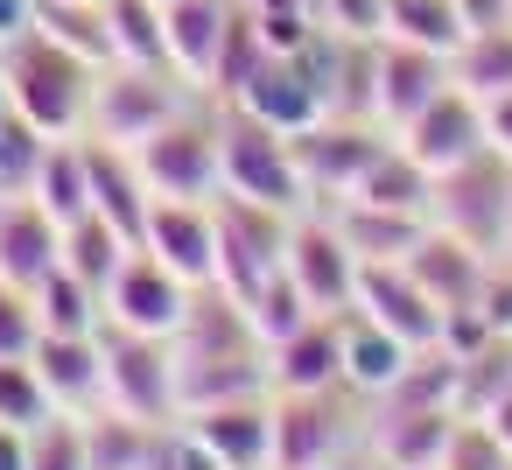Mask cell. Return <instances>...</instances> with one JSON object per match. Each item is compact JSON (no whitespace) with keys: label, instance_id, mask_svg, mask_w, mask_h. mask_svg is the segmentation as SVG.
Masks as SVG:
<instances>
[{"label":"cell","instance_id":"4dcf8cb0","mask_svg":"<svg viewBox=\"0 0 512 470\" xmlns=\"http://www.w3.org/2000/svg\"><path fill=\"white\" fill-rule=\"evenodd\" d=\"M379 36L414 43V50H435V57H456L470 29H463V15H456V0H386Z\"/></svg>","mask_w":512,"mask_h":470},{"label":"cell","instance_id":"836d02e7","mask_svg":"<svg viewBox=\"0 0 512 470\" xmlns=\"http://www.w3.org/2000/svg\"><path fill=\"white\" fill-rule=\"evenodd\" d=\"M155 435H162V428H148V421H127V414H113V407H92V414H85V463H92V470H148Z\"/></svg>","mask_w":512,"mask_h":470},{"label":"cell","instance_id":"52a82bcc","mask_svg":"<svg viewBox=\"0 0 512 470\" xmlns=\"http://www.w3.org/2000/svg\"><path fill=\"white\" fill-rule=\"evenodd\" d=\"M211 225H218V288L253 302L274 274H281V253H288V211H267V204H246L232 190L211 197Z\"/></svg>","mask_w":512,"mask_h":470},{"label":"cell","instance_id":"4316f807","mask_svg":"<svg viewBox=\"0 0 512 470\" xmlns=\"http://www.w3.org/2000/svg\"><path fill=\"white\" fill-rule=\"evenodd\" d=\"M85 162H92V211L127 239V246H141V225H148V183H141V169H134V155L127 148H106V141H85Z\"/></svg>","mask_w":512,"mask_h":470},{"label":"cell","instance_id":"7a4b0ae2","mask_svg":"<svg viewBox=\"0 0 512 470\" xmlns=\"http://www.w3.org/2000/svg\"><path fill=\"white\" fill-rule=\"evenodd\" d=\"M0 85H8V106H15L36 134L71 141V134H85L99 64L71 57V50H64V43H50L43 29H22V36L0 43Z\"/></svg>","mask_w":512,"mask_h":470},{"label":"cell","instance_id":"ac0fdd59","mask_svg":"<svg viewBox=\"0 0 512 470\" xmlns=\"http://www.w3.org/2000/svg\"><path fill=\"white\" fill-rule=\"evenodd\" d=\"M232 106L253 113V120H267L274 134H302V127H316V120L330 113V106H323V85L309 78L302 57H260V71L239 85Z\"/></svg>","mask_w":512,"mask_h":470},{"label":"cell","instance_id":"681fc988","mask_svg":"<svg viewBox=\"0 0 512 470\" xmlns=\"http://www.w3.org/2000/svg\"><path fill=\"white\" fill-rule=\"evenodd\" d=\"M477 421H491V435H498V442L512 449V393H498V400H491V407H484Z\"/></svg>","mask_w":512,"mask_h":470},{"label":"cell","instance_id":"7dc6e473","mask_svg":"<svg viewBox=\"0 0 512 470\" xmlns=\"http://www.w3.org/2000/svg\"><path fill=\"white\" fill-rule=\"evenodd\" d=\"M0 470H29V428L0 421Z\"/></svg>","mask_w":512,"mask_h":470},{"label":"cell","instance_id":"f35d334b","mask_svg":"<svg viewBox=\"0 0 512 470\" xmlns=\"http://www.w3.org/2000/svg\"><path fill=\"white\" fill-rule=\"evenodd\" d=\"M246 316H253V330H260L267 344H281V337H295V330H302L316 309H309V295H302V288L288 281V267H281V274H274V281H267L253 302H246Z\"/></svg>","mask_w":512,"mask_h":470},{"label":"cell","instance_id":"7402d4cb","mask_svg":"<svg viewBox=\"0 0 512 470\" xmlns=\"http://www.w3.org/2000/svg\"><path fill=\"white\" fill-rule=\"evenodd\" d=\"M414 281H421V295L449 316V309H477V295H484V274H491V260L477 253V246H463V239H449V232H421V246L400 260Z\"/></svg>","mask_w":512,"mask_h":470},{"label":"cell","instance_id":"60d3db41","mask_svg":"<svg viewBox=\"0 0 512 470\" xmlns=\"http://www.w3.org/2000/svg\"><path fill=\"white\" fill-rule=\"evenodd\" d=\"M29 470H92L85 463V414H50L29 435Z\"/></svg>","mask_w":512,"mask_h":470},{"label":"cell","instance_id":"c3c4849f","mask_svg":"<svg viewBox=\"0 0 512 470\" xmlns=\"http://www.w3.org/2000/svg\"><path fill=\"white\" fill-rule=\"evenodd\" d=\"M22 29H36V0H0V43L22 36Z\"/></svg>","mask_w":512,"mask_h":470},{"label":"cell","instance_id":"5b68a950","mask_svg":"<svg viewBox=\"0 0 512 470\" xmlns=\"http://www.w3.org/2000/svg\"><path fill=\"white\" fill-rule=\"evenodd\" d=\"M505 218H512V162L498 148L442 169L435 190H428V225L463 239V246H477L484 260L505 253Z\"/></svg>","mask_w":512,"mask_h":470},{"label":"cell","instance_id":"ee69618b","mask_svg":"<svg viewBox=\"0 0 512 470\" xmlns=\"http://www.w3.org/2000/svg\"><path fill=\"white\" fill-rule=\"evenodd\" d=\"M477 309H484V323H491L498 337H512V260H491V274H484V295H477Z\"/></svg>","mask_w":512,"mask_h":470},{"label":"cell","instance_id":"484cf974","mask_svg":"<svg viewBox=\"0 0 512 470\" xmlns=\"http://www.w3.org/2000/svg\"><path fill=\"white\" fill-rule=\"evenodd\" d=\"M239 15V0H169L162 8V29H169V64L204 92L211 85V64L225 50V29Z\"/></svg>","mask_w":512,"mask_h":470},{"label":"cell","instance_id":"3957f363","mask_svg":"<svg viewBox=\"0 0 512 470\" xmlns=\"http://www.w3.org/2000/svg\"><path fill=\"white\" fill-rule=\"evenodd\" d=\"M204 92L176 71V64H106L92 85V113H85V141L106 148H141L155 127H169L183 106H197Z\"/></svg>","mask_w":512,"mask_h":470},{"label":"cell","instance_id":"7c38bea8","mask_svg":"<svg viewBox=\"0 0 512 470\" xmlns=\"http://www.w3.org/2000/svg\"><path fill=\"white\" fill-rule=\"evenodd\" d=\"M281 267H288V281L309 295V309H316V316H337V309H351L358 260H351V246L337 239V225H330L316 204L288 218V253H281Z\"/></svg>","mask_w":512,"mask_h":470},{"label":"cell","instance_id":"2e32d148","mask_svg":"<svg viewBox=\"0 0 512 470\" xmlns=\"http://www.w3.org/2000/svg\"><path fill=\"white\" fill-rule=\"evenodd\" d=\"M435 92H449V57L379 36V57H372V120H379L386 134H400Z\"/></svg>","mask_w":512,"mask_h":470},{"label":"cell","instance_id":"f1b7e54d","mask_svg":"<svg viewBox=\"0 0 512 470\" xmlns=\"http://www.w3.org/2000/svg\"><path fill=\"white\" fill-rule=\"evenodd\" d=\"M428 190H435V176L400 148V141H386L372 162H365V176L351 183V197L358 204H386V211H421L428 218Z\"/></svg>","mask_w":512,"mask_h":470},{"label":"cell","instance_id":"30bf717a","mask_svg":"<svg viewBox=\"0 0 512 470\" xmlns=\"http://www.w3.org/2000/svg\"><path fill=\"white\" fill-rule=\"evenodd\" d=\"M190 281H176L148 246H127V260L106 281V323L113 330H141V337H176L190 316Z\"/></svg>","mask_w":512,"mask_h":470},{"label":"cell","instance_id":"83f0119b","mask_svg":"<svg viewBox=\"0 0 512 470\" xmlns=\"http://www.w3.org/2000/svg\"><path fill=\"white\" fill-rule=\"evenodd\" d=\"M22 197H36V204H43L57 225H78V218H92V162H85V134H71V141H50Z\"/></svg>","mask_w":512,"mask_h":470},{"label":"cell","instance_id":"ffe728a7","mask_svg":"<svg viewBox=\"0 0 512 470\" xmlns=\"http://www.w3.org/2000/svg\"><path fill=\"white\" fill-rule=\"evenodd\" d=\"M29 365H36V379H43V393H50V407L57 414H92V407H106V358H99V330L92 337H36V351H29Z\"/></svg>","mask_w":512,"mask_h":470},{"label":"cell","instance_id":"d6986e66","mask_svg":"<svg viewBox=\"0 0 512 470\" xmlns=\"http://www.w3.org/2000/svg\"><path fill=\"white\" fill-rule=\"evenodd\" d=\"M57 253H64V225L36 197H0V281L36 295L57 274Z\"/></svg>","mask_w":512,"mask_h":470},{"label":"cell","instance_id":"5bb4252c","mask_svg":"<svg viewBox=\"0 0 512 470\" xmlns=\"http://www.w3.org/2000/svg\"><path fill=\"white\" fill-rule=\"evenodd\" d=\"M393 141H400L428 176H442V169H456V162H470V155L491 148V141H484V99H470L463 85H449V92H435Z\"/></svg>","mask_w":512,"mask_h":470},{"label":"cell","instance_id":"f5cc1de1","mask_svg":"<svg viewBox=\"0 0 512 470\" xmlns=\"http://www.w3.org/2000/svg\"><path fill=\"white\" fill-rule=\"evenodd\" d=\"M0 106H8V85H0Z\"/></svg>","mask_w":512,"mask_h":470},{"label":"cell","instance_id":"9c48e42d","mask_svg":"<svg viewBox=\"0 0 512 470\" xmlns=\"http://www.w3.org/2000/svg\"><path fill=\"white\" fill-rule=\"evenodd\" d=\"M386 141H393L386 127H372V120H337V113H323V120L302 127V134H288L295 169H302V183H309V204L351 197V183L365 176V162H372Z\"/></svg>","mask_w":512,"mask_h":470},{"label":"cell","instance_id":"bcb514c9","mask_svg":"<svg viewBox=\"0 0 512 470\" xmlns=\"http://www.w3.org/2000/svg\"><path fill=\"white\" fill-rule=\"evenodd\" d=\"M456 15H463V29H498V22H512V0H456Z\"/></svg>","mask_w":512,"mask_h":470},{"label":"cell","instance_id":"d4e9b609","mask_svg":"<svg viewBox=\"0 0 512 470\" xmlns=\"http://www.w3.org/2000/svg\"><path fill=\"white\" fill-rule=\"evenodd\" d=\"M267 372H274V393H337L344 386L337 316H309L295 337L267 344Z\"/></svg>","mask_w":512,"mask_h":470},{"label":"cell","instance_id":"d590c367","mask_svg":"<svg viewBox=\"0 0 512 470\" xmlns=\"http://www.w3.org/2000/svg\"><path fill=\"white\" fill-rule=\"evenodd\" d=\"M127 260V239L92 211V218H78V225H64V253H57V267H71L78 281H92L99 295H106V281H113V267Z\"/></svg>","mask_w":512,"mask_h":470},{"label":"cell","instance_id":"8d00e7d4","mask_svg":"<svg viewBox=\"0 0 512 470\" xmlns=\"http://www.w3.org/2000/svg\"><path fill=\"white\" fill-rule=\"evenodd\" d=\"M43 148H50V134H36L15 106H0V197H22L29 190Z\"/></svg>","mask_w":512,"mask_h":470},{"label":"cell","instance_id":"ba28073f","mask_svg":"<svg viewBox=\"0 0 512 470\" xmlns=\"http://www.w3.org/2000/svg\"><path fill=\"white\" fill-rule=\"evenodd\" d=\"M99 358H106V407L148 428L176 421V358L169 337H141V330H99Z\"/></svg>","mask_w":512,"mask_h":470},{"label":"cell","instance_id":"44dd1931","mask_svg":"<svg viewBox=\"0 0 512 470\" xmlns=\"http://www.w3.org/2000/svg\"><path fill=\"white\" fill-rule=\"evenodd\" d=\"M337 358H344V393L351 400H386L414 351L393 330H379L365 309H337Z\"/></svg>","mask_w":512,"mask_h":470},{"label":"cell","instance_id":"4fadbf2b","mask_svg":"<svg viewBox=\"0 0 512 470\" xmlns=\"http://www.w3.org/2000/svg\"><path fill=\"white\" fill-rule=\"evenodd\" d=\"M204 456L218 470H274V393H246V400H218L197 414H176Z\"/></svg>","mask_w":512,"mask_h":470},{"label":"cell","instance_id":"816d5d0a","mask_svg":"<svg viewBox=\"0 0 512 470\" xmlns=\"http://www.w3.org/2000/svg\"><path fill=\"white\" fill-rule=\"evenodd\" d=\"M498 260H512V218H505V253H498Z\"/></svg>","mask_w":512,"mask_h":470},{"label":"cell","instance_id":"7bdbcfd3","mask_svg":"<svg viewBox=\"0 0 512 470\" xmlns=\"http://www.w3.org/2000/svg\"><path fill=\"white\" fill-rule=\"evenodd\" d=\"M43 337V316H36V295L29 288H8L0 281V358H29Z\"/></svg>","mask_w":512,"mask_h":470},{"label":"cell","instance_id":"e0dca14e","mask_svg":"<svg viewBox=\"0 0 512 470\" xmlns=\"http://www.w3.org/2000/svg\"><path fill=\"white\" fill-rule=\"evenodd\" d=\"M141 246L190 288H211L218 281V225H211V204H176V197H155L148 204V225H141Z\"/></svg>","mask_w":512,"mask_h":470},{"label":"cell","instance_id":"e575fe53","mask_svg":"<svg viewBox=\"0 0 512 470\" xmlns=\"http://www.w3.org/2000/svg\"><path fill=\"white\" fill-rule=\"evenodd\" d=\"M106 36H113V64H169L162 0H106Z\"/></svg>","mask_w":512,"mask_h":470},{"label":"cell","instance_id":"6da1fadb","mask_svg":"<svg viewBox=\"0 0 512 470\" xmlns=\"http://www.w3.org/2000/svg\"><path fill=\"white\" fill-rule=\"evenodd\" d=\"M169 358H176V414H197V407H218V400H246V393H274L267 337L253 330L246 302L225 295L218 281L190 295V316L169 337Z\"/></svg>","mask_w":512,"mask_h":470},{"label":"cell","instance_id":"8992f818","mask_svg":"<svg viewBox=\"0 0 512 470\" xmlns=\"http://www.w3.org/2000/svg\"><path fill=\"white\" fill-rule=\"evenodd\" d=\"M148 197H176V204H211L218 197V106L197 99L183 106L169 127H155L141 148H127Z\"/></svg>","mask_w":512,"mask_h":470},{"label":"cell","instance_id":"b9f144b4","mask_svg":"<svg viewBox=\"0 0 512 470\" xmlns=\"http://www.w3.org/2000/svg\"><path fill=\"white\" fill-rule=\"evenodd\" d=\"M386 0H316V29L337 43H379Z\"/></svg>","mask_w":512,"mask_h":470},{"label":"cell","instance_id":"9a60e30c","mask_svg":"<svg viewBox=\"0 0 512 470\" xmlns=\"http://www.w3.org/2000/svg\"><path fill=\"white\" fill-rule=\"evenodd\" d=\"M351 309H365L379 330H393L407 351H428L442 344V309L421 295V281L400 267V260H365L358 267V288H351Z\"/></svg>","mask_w":512,"mask_h":470},{"label":"cell","instance_id":"ab89813d","mask_svg":"<svg viewBox=\"0 0 512 470\" xmlns=\"http://www.w3.org/2000/svg\"><path fill=\"white\" fill-rule=\"evenodd\" d=\"M435 470H512V449L491 435V421L456 414V428H449V442H442V463H435Z\"/></svg>","mask_w":512,"mask_h":470},{"label":"cell","instance_id":"db71d44e","mask_svg":"<svg viewBox=\"0 0 512 470\" xmlns=\"http://www.w3.org/2000/svg\"><path fill=\"white\" fill-rule=\"evenodd\" d=\"M162 8H169V0H162Z\"/></svg>","mask_w":512,"mask_h":470},{"label":"cell","instance_id":"f546056e","mask_svg":"<svg viewBox=\"0 0 512 470\" xmlns=\"http://www.w3.org/2000/svg\"><path fill=\"white\" fill-rule=\"evenodd\" d=\"M36 29L50 43H64L85 64H113V36H106V0H36Z\"/></svg>","mask_w":512,"mask_h":470},{"label":"cell","instance_id":"d6a6232c","mask_svg":"<svg viewBox=\"0 0 512 470\" xmlns=\"http://www.w3.org/2000/svg\"><path fill=\"white\" fill-rule=\"evenodd\" d=\"M36 316H43L50 337H92V330H106V295L92 281H78L71 267H57L36 288Z\"/></svg>","mask_w":512,"mask_h":470},{"label":"cell","instance_id":"f907efd6","mask_svg":"<svg viewBox=\"0 0 512 470\" xmlns=\"http://www.w3.org/2000/svg\"><path fill=\"white\" fill-rule=\"evenodd\" d=\"M253 15H316V0H246Z\"/></svg>","mask_w":512,"mask_h":470},{"label":"cell","instance_id":"8fae6325","mask_svg":"<svg viewBox=\"0 0 512 470\" xmlns=\"http://www.w3.org/2000/svg\"><path fill=\"white\" fill-rule=\"evenodd\" d=\"M351 442V393H274V470H337Z\"/></svg>","mask_w":512,"mask_h":470},{"label":"cell","instance_id":"11a10c76","mask_svg":"<svg viewBox=\"0 0 512 470\" xmlns=\"http://www.w3.org/2000/svg\"><path fill=\"white\" fill-rule=\"evenodd\" d=\"M428 470H435V463H428Z\"/></svg>","mask_w":512,"mask_h":470},{"label":"cell","instance_id":"277c9868","mask_svg":"<svg viewBox=\"0 0 512 470\" xmlns=\"http://www.w3.org/2000/svg\"><path fill=\"white\" fill-rule=\"evenodd\" d=\"M218 190L267 204V211H288V218L309 211V183L295 169L288 134H274L267 120H253L239 106H218Z\"/></svg>","mask_w":512,"mask_h":470},{"label":"cell","instance_id":"74e56055","mask_svg":"<svg viewBox=\"0 0 512 470\" xmlns=\"http://www.w3.org/2000/svg\"><path fill=\"white\" fill-rule=\"evenodd\" d=\"M50 414H57V407H50V393H43L36 365H29V358H0V421L36 435Z\"/></svg>","mask_w":512,"mask_h":470},{"label":"cell","instance_id":"f6af8a7d","mask_svg":"<svg viewBox=\"0 0 512 470\" xmlns=\"http://www.w3.org/2000/svg\"><path fill=\"white\" fill-rule=\"evenodd\" d=\"M484 141L512 162V92H498V99H484Z\"/></svg>","mask_w":512,"mask_h":470},{"label":"cell","instance_id":"603a6c76","mask_svg":"<svg viewBox=\"0 0 512 470\" xmlns=\"http://www.w3.org/2000/svg\"><path fill=\"white\" fill-rule=\"evenodd\" d=\"M449 428H456V407H386L379 400V414L365 428V449H372L379 470H428V463H442Z\"/></svg>","mask_w":512,"mask_h":470},{"label":"cell","instance_id":"1f68e13d","mask_svg":"<svg viewBox=\"0 0 512 470\" xmlns=\"http://www.w3.org/2000/svg\"><path fill=\"white\" fill-rule=\"evenodd\" d=\"M449 85H463L470 99H498V92H512V22H498V29H470L463 50L449 57Z\"/></svg>","mask_w":512,"mask_h":470},{"label":"cell","instance_id":"cb8c5ba5","mask_svg":"<svg viewBox=\"0 0 512 470\" xmlns=\"http://www.w3.org/2000/svg\"><path fill=\"white\" fill-rule=\"evenodd\" d=\"M316 211L337 225V239L351 246L358 267L365 260H407L421 246V232H428L421 211H386V204H358V197H337V204H316Z\"/></svg>","mask_w":512,"mask_h":470}]
</instances>
